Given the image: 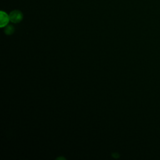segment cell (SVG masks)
Returning a JSON list of instances; mask_svg holds the SVG:
<instances>
[{
	"instance_id": "1",
	"label": "cell",
	"mask_w": 160,
	"mask_h": 160,
	"mask_svg": "<svg viewBox=\"0 0 160 160\" xmlns=\"http://www.w3.org/2000/svg\"><path fill=\"white\" fill-rule=\"evenodd\" d=\"M9 15L10 21L14 23H19L23 19V14L22 12L19 10H13L10 12Z\"/></svg>"
},
{
	"instance_id": "2",
	"label": "cell",
	"mask_w": 160,
	"mask_h": 160,
	"mask_svg": "<svg viewBox=\"0 0 160 160\" xmlns=\"http://www.w3.org/2000/svg\"><path fill=\"white\" fill-rule=\"evenodd\" d=\"M0 17V27H6L10 21L9 15H8L6 12L1 11Z\"/></svg>"
},
{
	"instance_id": "3",
	"label": "cell",
	"mask_w": 160,
	"mask_h": 160,
	"mask_svg": "<svg viewBox=\"0 0 160 160\" xmlns=\"http://www.w3.org/2000/svg\"><path fill=\"white\" fill-rule=\"evenodd\" d=\"M14 31V28L11 25H8V26H6L5 27V30H4V32L6 34L8 35H11L12 34Z\"/></svg>"
}]
</instances>
